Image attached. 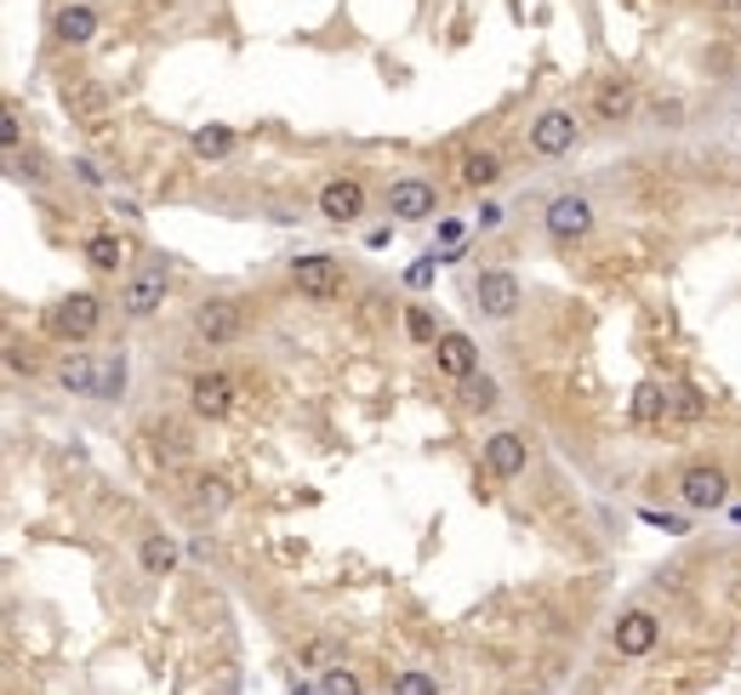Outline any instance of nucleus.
<instances>
[{
    "instance_id": "nucleus-19",
    "label": "nucleus",
    "mask_w": 741,
    "mask_h": 695,
    "mask_svg": "<svg viewBox=\"0 0 741 695\" xmlns=\"http://www.w3.org/2000/svg\"><path fill=\"white\" fill-rule=\"evenodd\" d=\"M137 559H143V570H148V576H172V570H177V541H172L166 530H155V536H143Z\"/></svg>"
},
{
    "instance_id": "nucleus-27",
    "label": "nucleus",
    "mask_w": 741,
    "mask_h": 695,
    "mask_svg": "<svg viewBox=\"0 0 741 695\" xmlns=\"http://www.w3.org/2000/svg\"><path fill=\"white\" fill-rule=\"evenodd\" d=\"M673 411H679L684 422H702V417H708V400H702L696 388H673Z\"/></svg>"
},
{
    "instance_id": "nucleus-1",
    "label": "nucleus",
    "mask_w": 741,
    "mask_h": 695,
    "mask_svg": "<svg viewBox=\"0 0 741 695\" xmlns=\"http://www.w3.org/2000/svg\"><path fill=\"white\" fill-rule=\"evenodd\" d=\"M166 291H172V263L166 257H143L126 285H120V314L126 320H155L160 303H166Z\"/></svg>"
},
{
    "instance_id": "nucleus-10",
    "label": "nucleus",
    "mask_w": 741,
    "mask_h": 695,
    "mask_svg": "<svg viewBox=\"0 0 741 695\" xmlns=\"http://www.w3.org/2000/svg\"><path fill=\"white\" fill-rule=\"evenodd\" d=\"M388 212L400 223H428L439 212V194L428 177H400V183H388Z\"/></svg>"
},
{
    "instance_id": "nucleus-2",
    "label": "nucleus",
    "mask_w": 741,
    "mask_h": 695,
    "mask_svg": "<svg viewBox=\"0 0 741 695\" xmlns=\"http://www.w3.org/2000/svg\"><path fill=\"white\" fill-rule=\"evenodd\" d=\"M97 325H104V296L97 291H75V296H64V303H52V314H46V331H52L58 342H69V348H80Z\"/></svg>"
},
{
    "instance_id": "nucleus-26",
    "label": "nucleus",
    "mask_w": 741,
    "mask_h": 695,
    "mask_svg": "<svg viewBox=\"0 0 741 695\" xmlns=\"http://www.w3.org/2000/svg\"><path fill=\"white\" fill-rule=\"evenodd\" d=\"M320 695H360V673H349V667H325Z\"/></svg>"
},
{
    "instance_id": "nucleus-15",
    "label": "nucleus",
    "mask_w": 741,
    "mask_h": 695,
    "mask_svg": "<svg viewBox=\"0 0 741 695\" xmlns=\"http://www.w3.org/2000/svg\"><path fill=\"white\" fill-rule=\"evenodd\" d=\"M611 638H616V650H622V656H651V650H656V638H662V621H656L651 610H627V616L616 621Z\"/></svg>"
},
{
    "instance_id": "nucleus-34",
    "label": "nucleus",
    "mask_w": 741,
    "mask_h": 695,
    "mask_svg": "<svg viewBox=\"0 0 741 695\" xmlns=\"http://www.w3.org/2000/svg\"><path fill=\"white\" fill-rule=\"evenodd\" d=\"M7 148H23V126H18V115H7Z\"/></svg>"
},
{
    "instance_id": "nucleus-23",
    "label": "nucleus",
    "mask_w": 741,
    "mask_h": 695,
    "mask_svg": "<svg viewBox=\"0 0 741 695\" xmlns=\"http://www.w3.org/2000/svg\"><path fill=\"white\" fill-rule=\"evenodd\" d=\"M667 411H673V393H662L656 382H645V388L633 393V417H638V422H662Z\"/></svg>"
},
{
    "instance_id": "nucleus-25",
    "label": "nucleus",
    "mask_w": 741,
    "mask_h": 695,
    "mask_svg": "<svg viewBox=\"0 0 741 695\" xmlns=\"http://www.w3.org/2000/svg\"><path fill=\"white\" fill-rule=\"evenodd\" d=\"M388 695H439V684H433V673H422V667H406L400 678H393V689Z\"/></svg>"
},
{
    "instance_id": "nucleus-32",
    "label": "nucleus",
    "mask_w": 741,
    "mask_h": 695,
    "mask_svg": "<svg viewBox=\"0 0 741 695\" xmlns=\"http://www.w3.org/2000/svg\"><path fill=\"white\" fill-rule=\"evenodd\" d=\"M645 519H651V525H662L667 536H684V530H690V525H684L679 513H656V508H645Z\"/></svg>"
},
{
    "instance_id": "nucleus-3",
    "label": "nucleus",
    "mask_w": 741,
    "mask_h": 695,
    "mask_svg": "<svg viewBox=\"0 0 741 695\" xmlns=\"http://www.w3.org/2000/svg\"><path fill=\"white\" fill-rule=\"evenodd\" d=\"M593 223H599V217H593V200H587V194H554L548 212H542V228H548L554 245H576V239H587Z\"/></svg>"
},
{
    "instance_id": "nucleus-24",
    "label": "nucleus",
    "mask_w": 741,
    "mask_h": 695,
    "mask_svg": "<svg viewBox=\"0 0 741 695\" xmlns=\"http://www.w3.org/2000/svg\"><path fill=\"white\" fill-rule=\"evenodd\" d=\"M457 388H462V405H468V411H497V400H503V393H497V382H490V376H479V371H474L468 382H457Z\"/></svg>"
},
{
    "instance_id": "nucleus-28",
    "label": "nucleus",
    "mask_w": 741,
    "mask_h": 695,
    "mask_svg": "<svg viewBox=\"0 0 741 695\" xmlns=\"http://www.w3.org/2000/svg\"><path fill=\"white\" fill-rule=\"evenodd\" d=\"M406 331H411V342H439V331H433V314L428 309H406Z\"/></svg>"
},
{
    "instance_id": "nucleus-13",
    "label": "nucleus",
    "mask_w": 741,
    "mask_h": 695,
    "mask_svg": "<svg viewBox=\"0 0 741 695\" xmlns=\"http://www.w3.org/2000/svg\"><path fill=\"white\" fill-rule=\"evenodd\" d=\"M525 462H530V439H525V433L503 428V433L485 439V473H490V479H519Z\"/></svg>"
},
{
    "instance_id": "nucleus-21",
    "label": "nucleus",
    "mask_w": 741,
    "mask_h": 695,
    "mask_svg": "<svg viewBox=\"0 0 741 695\" xmlns=\"http://www.w3.org/2000/svg\"><path fill=\"white\" fill-rule=\"evenodd\" d=\"M188 148H194L201 160H212V166H217V160H228V155H234V131H228V126H201V131L188 137Z\"/></svg>"
},
{
    "instance_id": "nucleus-7",
    "label": "nucleus",
    "mask_w": 741,
    "mask_h": 695,
    "mask_svg": "<svg viewBox=\"0 0 741 695\" xmlns=\"http://www.w3.org/2000/svg\"><path fill=\"white\" fill-rule=\"evenodd\" d=\"M571 148H576V115L571 109H542L530 120V155L559 160V155H571Z\"/></svg>"
},
{
    "instance_id": "nucleus-17",
    "label": "nucleus",
    "mask_w": 741,
    "mask_h": 695,
    "mask_svg": "<svg viewBox=\"0 0 741 695\" xmlns=\"http://www.w3.org/2000/svg\"><path fill=\"white\" fill-rule=\"evenodd\" d=\"M58 388L64 393H97V360L86 354V348H69V354L58 360Z\"/></svg>"
},
{
    "instance_id": "nucleus-5",
    "label": "nucleus",
    "mask_w": 741,
    "mask_h": 695,
    "mask_svg": "<svg viewBox=\"0 0 741 695\" xmlns=\"http://www.w3.org/2000/svg\"><path fill=\"white\" fill-rule=\"evenodd\" d=\"M291 280H296V291H303L309 303H331V296L342 291V263L331 252H303V257H291Z\"/></svg>"
},
{
    "instance_id": "nucleus-36",
    "label": "nucleus",
    "mask_w": 741,
    "mask_h": 695,
    "mask_svg": "<svg viewBox=\"0 0 741 695\" xmlns=\"http://www.w3.org/2000/svg\"><path fill=\"white\" fill-rule=\"evenodd\" d=\"M291 695H314V689H309V684H296V689H291Z\"/></svg>"
},
{
    "instance_id": "nucleus-20",
    "label": "nucleus",
    "mask_w": 741,
    "mask_h": 695,
    "mask_svg": "<svg viewBox=\"0 0 741 695\" xmlns=\"http://www.w3.org/2000/svg\"><path fill=\"white\" fill-rule=\"evenodd\" d=\"M503 177V155H490V148H468L462 155V183L468 188H490Z\"/></svg>"
},
{
    "instance_id": "nucleus-8",
    "label": "nucleus",
    "mask_w": 741,
    "mask_h": 695,
    "mask_svg": "<svg viewBox=\"0 0 741 695\" xmlns=\"http://www.w3.org/2000/svg\"><path fill=\"white\" fill-rule=\"evenodd\" d=\"M188 411L201 422H223L234 411V376L228 371H201L188 382Z\"/></svg>"
},
{
    "instance_id": "nucleus-22",
    "label": "nucleus",
    "mask_w": 741,
    "mask_h": 695,
    "mask_svg": "<svg viewBox=\"0 0 741 695\" xmlns=\"http://www.w3.org/2000/svg\"><path fill=\"white\" fill-rule=\"evenodd\" d=\"M120 393H126V354L115 348V354L97 360V393L91 400H120Z\"/></svg>"
},
{
    "instance_id": "nucleus-9",
    "label": "nucleus",
    "mask_w": 741,
    "mask_h": 695,
    "mask_svg": "<svg viewBox=\"0 0 741 695\" xmlns=\"http://www.w3.org/2000/svg\"><path fill=\"white\" fill-rule=\"evenodd\" d=\"M240 331H245V314H240V303H228V296H206V303L194 309V336L212 342V348H228Z\"/></svg>"
},
{
    "instance_id": "nucleus-35",
    "label": "nucleus",
    "mask_w": 741,
    "mask_h": 695,
    "mask_svg": "<svg viewBox=\"0 0 741 695\" xmlns=\"http://www.w3.org/2000/svg\"><path fill=\"white\" fill-rule=\"evenodd\" d=\"M75 172H80V183H104V172H97L91 160H75Z\"/></svg>"
},
{
    "instance_id": "nucleus-29",
    "label": "nucleus",
    "mask_w": 741,
    "mask_h": 695,
    "mask_svg": "<svg viewBox=\"0 0 741 695\" xmlns=\"http://www.w3.org/2000/svg\"><path fill=\"white\" fill-rule=\"evenodd\" d=\"M194 502H201V508H223V502H228L223 479H201V490H194Z\"/></svg>"
},
{
    "instance_id": "nucleus-6",
    "label": "nucleus",
    "mask_w": 741,
    "mask_h": 695,
    "mask_svg": "<svg viewBox=\"0 0 741 695\" xmlns=\"http://www.w3.org/2000/svg\"><path fill=\"white\" fill-rule=\"evenodd\" d=\"M724 496H730V479H724V468H713V462H690V468L679 473V502H684V508L713 513V508H724Z\"/></svg>"
},
{
    "instance_id": "nucleus-37",
    "label": "nucleus",
    "mask_w": 741,
    "mask_h": 695,
    "mask_svg": "<svg viewBox=\"0 0 741 695\" xmlns=\"http://www.w3.org/2000/svg\"><path fill=\"white\" fill-rule=\"evenodd\" d=\"M719 7H741V0H719Z\"/></svg>"
},
{
    "instance_id": "nucleus-4",
    "label": "nucleus",
    "mask_w": 741,
    "mask_h": 695,
    "mask_svg": "<svg viewBox=\"0 0 741 695\" xmlns=\"http://www.w3.org/2000/svg\"><path fill=\"white\" fill-rule=\"evenodd\" d=\"M474 296H479V314L485 320H514L519 303H525V285L508 268H479L474 274Z\"/></svg>"
},
{
    "instance_id": "nucleus-12",
    "label": "nucleus",
    "mask_w": 741,
    "mask_h": 695,
    "mask_svg": "<svg viewBox=\"0 0 741 695\" xmlns=\"http://www.w3.org/2000/svg\"><path fill=\"white\" fill-rule=\"evenodd\" d=\"M320 217L325 223H360V212H365V183L360 177H331V183H320Z\"/></svg>"
},
{
    "instance_id": "nucleus-33",
    "label": "nucleus",
    "mask_w": 741,
    "mask_h": 695,
    "mask_svg": "<svg viewBox=\"0 0 741 695\" xmlns=\"http://www.w3.org/2000/svg\"><path fill=\"white\" fill-rule=\"evenodd\" d=\"M651 115H656V126H679V115H684V104H667V97H662V104H656Z\"/></svg>"
},
{
    "instance_id": "nucleus-16",
    "label": "nucleus",
    "mask_w": 741,
    "mask_h": 695,
    "mask_svg": "<svg viewBox=\"0 0 741 695\" xmlns=\"http://www.w3.org/2000/svg\"><path fill=\"white\" fill-rule=\"evenodd\" d=\"M97 29H104V12L86 7V0H75V7H58V12H52V35H58V46H86Z\"/></svg>"
},
{
    "instance_id": "nucleus-30",
    "label": "nucleus",
    "mask_w": 741,
    "mask_h": 695,
    "mask_svg": "<svg viewBox=\"0 0 741 695\" xmlns=\"http://www.w3.org/2000/svg\"><path fill=\"white\" fill-rule=\"evenodd\" d=\"M474 223H479V228H485V234H497V228H503V223H508V206H497V200H485V206H479V217H474Z\"/></svg>"
},
{
    "instance_id": "nucleus-18",
    "label": "nucleus",
    "mask_w": 741,
    "mask_h": 695,
    "mask_svg": "<svg viewBox=\"0 0 741 695\" xmlns=\"http://www.w3.org/2000/svg\"><path fill=\"white\" fill-rule=\"evenodd\" d=\"M86 263H91L97 274H120V268H126V239L109 234V228L91 234V239H86Z\"/></svg>"
},
{
    "instance_id": "nucleus-11",
    "label": "nucleus",
    "mask_w": 741,
    "mask_h": 695,
    "mask_svg": "<svg viewBox=\"0 0 741 695\" xmlns=\"http://www.w3.org/2000/svg\"><path fill=\"white\" fill-rule=\"evenodd\" d=\"M633 109H638V80L633 75H605L599 91H593V120L622 126V120H633Z\"/></svg>"
},
{
    "instance_id": "nucleus-14",
    "label": "nucleus",
    "mask_w": 741,
    "mask_h": 695,
    "mask_svg": "<svg viewBox=\"0 0 741 695\" xmlns=\"http://www.w3.org/2000/svg\"><path fill=\"white\" fill-rule=\"evenodd\" d=\"M433 360H439V371L451 376V382H468V376L479 371V348H474V336H462V331H445V336L433 342Z\"/></svg>"
},
{
    "instance_id": "nucleus-31",
    "label": "nucleus",
    "mask_w": 741,
    "mask_h": 695,
    "mask_svg": "<svg viewBox=\"0 0 741 695\" xmlns=\"http://www.w3.org/2000/svg\"><path fill=\"white\" fill-rule=\"evenodd\" d=\"M160 439V457H183V428H155Z\"/></svg>"
}]
</instances>
